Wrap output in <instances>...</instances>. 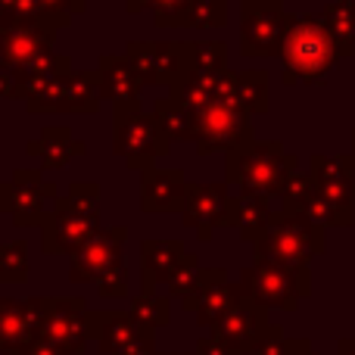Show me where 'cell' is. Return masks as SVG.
Segmentation results:
<instances>
[{
  "label": "cell",
  "instance_id": "1",
  "mask_svg": "<svg viewBox=\"0 0 355 355\" xmlns=\"http://www.w3.org/2000/svg\"><path fill=\"white\" fill-rule=\"evenodd\" d=\"M100 231V184L75 181L56 200L41 225V250L47 256H75Z\"/></svg>",
  "mask_w": 355,
  "mask_h": 355
},
{
  "label": "cell",
  "instance_id": "2",
  "mask_svg": "<svg viewBox=\"0 0 355 355\" xmlns=\"http://www.w3.org/2000/svg\"><path fill=\"white\" fill-rule=\"evenodd\" d=\"M343 60L334 35L327 31L324 19L315 12H300L290 16V28L281 47V62H284V85H318L331 75V69Z\"/></svg>",
  "mask_w": 355,
  "mask_h": 355
},
{
  "label": "cell",
  "instance_id": "3",
  "mask_svg": "<svg viewBox=\"0 0 355 355\" xmlns=\"http://www.w3.org/2000/svg\"><path fill=\"white\" fill-rule=\"evenodd\" d=\"M296 153H287L281 141H250L225 153V184H237L246 196H281L290 175H296Z\"/></svg>",
  "mask_w": 355,
  "mask_h": 355
},
{
  "label": "cell",
  "instance_id": "4",
  "mask_svg": "<svg viewBox=\"0 0 355 355\" xmlns=\"http://www.w3.org/2000/svg\"><path fill=\"white\" fill-rule=\"evenodd\" d=\"M327 250V231L306 215H290L277 209L268 231L252 243V256L265 262L290 265V268H309L315 256Z\"/></svg>",
  "mask_w": 355,
  "mask_h": 355
},
{
  "label": "cell",
  "instance_id": "5",
  "mask_svg": "<svg viewBox=\"0 0 355 355\" xmlns=\"http://www.w3.org/2000/svg\"><path fill=\"white\" fill-rule=\"evenodd\" d=\"M172 141L162 135L153 112H144L141 103L112 106V153L122 156L135 172H150L159 156H168Z\"/></svg>",
  "mask_w": 355,
  "mask_h": 355
},
{
  "label": "cell",
  "instance_id": "6",
  "mask_svg": "<svg viewBox=\"0 0 355 355\" xmlns=\"http://www.w3.org/2000/svg\"><path fill=\"white\" fill-rule=\"evenodd\" d=\"M240 287L243 296L262 309H281V312H296L302 300L312 296V271L309 268H290V265L265 262L256 259L250 268L240 271Z\"/></svg>",
  "mask_w": 355,
  "mask_h": 355
},
{
  "label": "cell",
  "instance_id": "7",
  "mask_svg": "<svg viewBox=\"0 0 355 355\" xmlns=\"http://www.w3.org/2000/svg\"><path fill=\"white\" fill-rule=\"evenodd\" d=\"M56 181H44L37 168H16L10 181L0 184V212L10 215L16 227H41L47 221V200H60Z\"/></svg>",
  "mask_w": 355,
  "mask_h": 355
},
{
  "label": "cell",
  "instance_id": "8",
  "mask_svg": "<svg viewBox=\"0 0 355 355\" xmlns=\"http://www.w3.org/2000/svg\"><path fill=\"white\" fill-rule=\"evenodd\" d=\"M290 16L284 0H243L240 3V53L281 56Z\"/></svg>",
  "mask_w": 355,
  "mask_h": 355
},
{
  "label": "cell",
  "instance_id": "9",
  "mask_svg": "<svg viewBox=\"0 0 355 355\" xmlns=\"http://www.w3.org/2000/svg\"><path fill=\"white\" fill-rule=\"evenodd\" d=\"M125 56L135 62L144 85L175 91L190 75L187 41H128Z\"/></svg>",
  "mask_w": 355,
  "mask_h": 355
},
{
  "label": "cell",
  "instance_id": "10",
  "mask_svg": "<svg viewBox=\"0 0 355 355\" xmlns=\"http://www.w3.org/2000/svg\"><path fill=\"white\" fill-rule=\"evenodd\" d=\"M256 141L252 135V122L250 112L240 106H225V103H212L206 112L196 116L193 125V150L200 156H212L218 150L231 153V150L243 147V144Z\"/></svg>",
  "mask_w": 355,
  "mask_h": 355
},
{
  "label": "cell",
  "instance_id": "11",
  "mask_svg": "<svg viewBox=\"0 0 355 355\" xmlns=\"http://www.w3.org/2000/svg\"><path fill=\"white\" fill-rule=\"evenodd\" d=\"M125 240L128 225L100 227L69 262V281L72 284H97L110 271L125 268Z\"/></svg>",
  "mask_w": 355,
  "mask_h": 355
},
{
  "label": "cell",
  "instance_id": "12",
  "mask_svg": "<svg viewBox=\"0 0 355 355\" xmlns=\"http://www.w3.org/2000/svg\"><path fill=\"white\" fill-rule=\"evenodd\" d=\"M243 300V287L227 281L225 268H202L196 287L181 300L184 312H190L200 327H215L237 302Z\"/></svg>",
  "mask_w": 355,
  "mask_h": 355
},
{
  "label": "cell",
  "instance_id": "13",
  "mask_svg": "<svg viewBox=\"0 0 355 355\" xmlns=\"http://www.w3.org/2000/svg\"><path fill=\"white\" fill-rule=\"evenodd\" d=\"M87 302L81 296H50L47 315L41 324V340L62 346L66 352L81 355L91 343L87 334Z\"/></svg>",
  "mask_w": 355,
  "mask_h": 355
},
{
  "label": "cell",
  "instance_id": "14",
  "mask_svg": "<svg viewBox=\"0 0 355 355\" xmlns=\"http://www.w3.org/2000/svg\"><path fill=\"white\" fill-rule=\"evenodd\" d=\"M47 302L50 296H28V300L0 296V355L25 352L41 337Z\"/></svg>",
  "mask_w": 355,
  "mask_h": 355
},
{
  "label": "cell",
  "instance_id": "15",
  "mask_svg": "<svg viewBox=\"0 0 355 355\" xmlns=\"http://www.w3.org/2000/svg\"><path fill=\"white\" fill-rule=\"evenodd\" d=\"M227 202H231V193L225 181L190 184L181 209L184 227H190L200 240H212L215 227H227Z\"/></svg>",
  "mask_w": 355,
  "mask_h": 355
},
{
  "label": "cell",
  "instance_id": "16",
  "mask_svg": "<svg viewBox=\"0 0 355 355\" xmlns=\"http://www.w3.org/2000/svg\"><path fill=\"white\" fill-rule=\"evenodd\" d=\"M87 334L103 355H122L141 340H153L156 331L144 327L131 312L119 309H94L87 312Z\"/></svg>",
  "mask_w": 355,
  "mask_h": 355
},
{
  "label": "cell",
  "instance_id": "17",
  "mask_svg": "<svg viewBox=\"0 0 355 355\" xmlns=\"http://www.w3.org/2000/svg\"><path fill=\"white\" fill-rule=\"evenodd\" d=\"M56 28L53 25H25V22H0V66L22 69L41 56L53 53Z\"/></svg>",
  "mask_w": 355,
  "mask_h": 355
},
{
  "label": "cell",
  "instance_id": "18",
  "mask_svg": "<svg viewBox=\"0 0 355 355\" xmlns=\"http://www.w3.org/2000/svg\"><path fill=\"white\" fill-rule=\"evenodd\" d=\"M268 327H271L268 309L256 306L252 300H246V296H243V300H240L237 306H234L231 312H227L225 318L212 327V337L218 340V343L231 346L234 352L250 355L252 346L265 337V331H268Z\"/></svg>",
  "mask_w": 355,
  "mask_h": 355
},
{
  "label": "cell",
  "instance_id": "19",
  "mask_svg": "<svg viewBox=\"0 0 355 355\" xmlns=\"http://www.w3.org/2000/svg\"><path fill=\"white\" fill-rule=\"evenodd\" d=\"M309 175L321 196L343 209H355V159L352 156L315 153L309 159Z\"/></svg>",
  "mask_w": 355,
  "mask_h": 355
},
{
  "label": "cell",
  "instance_id": "20",
  "mask_svg": "<svg viewBox=\"0 0 355 355\" xmlns=\"http://www.w3.org/2000/svg\"><path fill=\"white\" fill-rule=\"evenodd\" d=\"M187 187V175L181 168H150L141 175V209L150 215H181Z\"/></svg>",
  "mask_w": 355,
  "mask_h": 355
},
{
  "label": "cell",
  "instance_id": "21",
  "mask_svg": "<svg viewBox=\"0 0 355 355\" xmlns=\"http://www.w3.org/2000/svg\"><path fill=\"white\" fill-rule=\"evenodd\" d=\"M97 75H100V91H103V100H110L112 106L141 103L144 81H141V75H137L135 62H131L125 53H100Z\"/></svg>",
  "mask_w": 355,
  "mask_h": 355
},
{
  "label": "cell",
  "instance_id": "22",
  "mask_svg": "<svg viewBox=\"0 0 355 355\" xmlns=\"http://www.w3.org/2000/svg\"><path fill=\"white\" fill-rule=\"evenodd\" d=\"M187 250L181 240H144L141 243V293H156L159 284H168L175 268L184 262Z\"/></svg>",
  "mask_w": 355,
  "mask_h": 355
},
{
  "label": "cell",
  "instance_id": "23",
  "mask_svg": "<svg viewBox=\"0 0 355 355\" xmlns=\"http://www.w3.org/2000/svg\"><path fill=\"white\" fill-rule=\"evenodd\" d=\"M25 153L41 159V168H66L75 156L87 153V144L72 137L66 125H47L35 141L25 144Z\"/></svg>",
  "mask_w": 355,
  "mask_h": 355
},
{
  "label": "cell",
  "instance_id": "24",
  "mask_svg": "<svg viewBox=\"0 0 355 355\" xmlns=\"http://www.w3.org/2000/svg\"><path fill=\"white\" fill-rule=\"evenodd\" d=\"M271 218H275L271 200L231 193V202H227V227H237V234L246 240V243H256V240L268 231Z\"/></svg>",
  "mask_w": 355,
  "mask_h": 355
},
{
  "label": "cell",
  "instance_id": "25",
  "mask_svg": "<svg viewBox=\"0 0 355 355\" xmlns=\"http://www.w3.org/2000/svg\"><path fill=\"white\" fill-rule=\"evenodd\" d=\"M100 75L97 69H75L62 81V112H75V116H94L100 110Z\"/></svg>",
  "mask_w": 355,
  "mask_h": 355
},
{
  "label": "cell",
  "instance_id": "26",
  "mask_svg": "<svg viewBox=\"0 0 355 355\" xmlns=\"http://www.w3.org/2000/svg\"><path fill=\"white\" fill-rule=\"evenodd\" d=\"M69 72H75V69H72V56H66V53L41 56V60L28 62V66H22L16 72L19 75V97L28 100L35 91H41V87H47V85H53V81L66 78Z\"/></svg>",
  "mask_w": 355,
  "mask_h": 355
},
{
  "label": "cell",
  "instance_id": "27",
  "mask_svg": "<svg viewBox=\"0 0 355 355\" xmlns=\"http://www.w3.org/2000/svg\"><path fill=\"white\" fill-rule=\"evenodd\" d=\"M153 116H156V122H159L162 135H166L172 144L175 141H193L196 116L175 97V94L156 100V103H153Z\"/></svg>",
  "mask_w": 355,
  "mask_h": 355
},
{
  "label": "cell",
  "instance_id": "28",
  "mask_svg": "<svg viewBox=\"0 0 355 355\" xmlns=\"http://www.w3.org/2000/svg\"><path fill=\"white\" fill-rule=\"evenodd\" d=\"M327 31L334 35L340 53L352 56L355 53V0H331V3L321 10Z\"/></svg>",
  "mask_w": 355,
  "mask_h": 355
},
{
  "label": "cell",
  "instance_id": "29",
  "mask_svg": "<svg viewBox=\"0 0 355 355\" xmlns=\"http://www.w3.org/2000/svg\"><path fill=\"white\" fill-rule=\"evenodd\" d=\"M237 100L250 116H265L271 110V75L262 69L237 72Z\"/></svg>",
  "mask_w": 355,
  "mask_h": 355
},
{
  "label": "cell",
  "instance_id": "30",
  "mask_svg": "<svg viewBox=\"0 0 355 355\" xmlns=\"http://www.w3.org/2000/svg\"><path fill=\"white\" fill-rule=\"evenodd\" d=\"M215 81H218V75L190 72L172 94H175L178 100H181L184 106H187L190 112H193V116H200V112H206L209 106L215 103Z\"/></svg>",
  "mask_w": 355,
  "mask_h": 355
},
{
  "label": "cell",
  "instance_id": "31",
  "mask_svg": "<svg viewBox=\"0 0 355 355\" xmlns=\"http://www.w3.org/2000/svg\"><path fill=\"white\" fill-rule=\"evenodd\" d=\"M190 72L221 75L227 72V44L225 41H187Z\"/></svg>",
  "mask_w": 355,
  "mask_h": 355
},
{
  "label": "cell",
  "instance_id": "32",
  "mask_svg": "<svg viewBox=\"0 0 355 355\" xmlns=\"http://www.w3.org/2000/svg\"><path fill=\"white\" fill-rule=\"evenodd\" d=\"M128 312L141 321L144 327L150 331H159L172 321V306H168V296H159V293H137L131 296L128 302Z\"/></svg>",
  "mask_w": 355,
  "mask_h": 355
},
{
  "label": "cell",
  "instance_id": "33",
  "mask_svg": "<svg viewBox=\"0 0 355 355\" xmlns=\"http://www.w3.org/2000/svg\"><path fill=\"white\" fill-rule=\"evenodd\" d=\"M315 193H318V187H315V181L309 172L290 175V181L284 184V190H281V212L306 215V209H309V202L315 200Z\"/></svg>",
  "mask_w": 355,
  "mask_h": 355
},
{
  "label": "cell",
  "instance_id": "34",
  "mask_svg": "<svg viewBox=\"0 0 355 355\" xmlns=\"http://www.w3.org/2000/svg\"><path fill=\"white\" fill-rule=\"evenodd\" d=\"M0 281L3 284L28 281V243L25 240L0 243Z\"/></svg>",
  "mask_w": 355,
  "mask_h": 355
},
{
  "label": "cell",
  "instance_id": "35",
  "mask_svg": "<svg viewBox=\"0 0 355 355\" xmlns=\"http://www.w3.org/2000/svg\"><path fill=\"white\" fill-rule=\"evenodd\" d=\"M306 218L315 221V225H321L324 231L327 227H352L355 209H343V206H337V202H331L327 196L315 193V200L309 202V209H306Z\"/></svg>",
  "mask_w": 355,
  "mask_h": 355
},
{
  "label": "cell",
  "instance_id": "36",
  "mask_svg": "<svg viewBox=\"0 0 355 355\" xmlns=\"http://www.w3.org/2000/svg\"><path fill=\"white\" fill-rule=\"evenodd\" d=\"M227 22V0H193L187 19H184V28H221Z\"/></svg>",
  "mask_w": 355,
  "mask_h": 355
},
{
  "label": "cell",
  "instance_id": "37",
  "mask_svg": "<svg viewBox=\"0 0 355 355\" xmlns=\"http://www.w3.org/2000/svg\"><path fill=\"white\" fill-rule=\"evenodd\" d=\"M0 22H25V25H50L41 0H0Z\"/></svg>",
  "mask_w": 355,
  "mask_h": 355
},
{
  "label": "cell",
  "instance_id": "38",
  "mask_svg": "<svg viewBox=\"0 0 355 355\" xmlns=\"http://www.w3.org/2000/svg\"><path fill=\"white\" fill-rule=\"evenodd\" d=\"M200 275H202V268H200V259L193 256V252H187L184 256V262L175 268V275L168 277V296H178V300H184V296L190 293V290L196 287V281H200Z\"/></svg>",
  "mask_w": 355,
  "mask_h": 355
},
{
  "label": "cell",
  "instance_id": "39",
  "mask_svg": "<svg viewBox=\"0 0 355 355\" xmlns=\"http://www.w3.org/2000/svg\"><path fill=\"white\" fill-rule=\"evenodd\" d=\"M193 0H153V22L156 28H184Z\"/></svg>",
  "mask_w": 355,
  "mask_h": 355
},
{
  "label": "cell",
  "instance_id": "40",
  "mask_svg": "<svg viewBox=\"0 0 355 355\" xmlns=\"http://www.w3.org/2000/svg\"><path fill=\"white\" fill-rule=\"evenodd\" d=\"M62 81H53V85L35 91L28 100H25V110L35 112V116H50V112H62Z\"/></svg>",
  "mask_w": 355,
  "mask_h": 355
},
{
  "label": "cell",
  "instance_id": "41",
  "mask_svg": "<svg viewBox=\"0 0 355 355\" xmlns=\"http://www.w3.org/2000/svg\"><path fill=\"white\" fill-rule=\"evenodd\" d=\"M290 352H293V340H287L281 324H271L265 331V337L252 346L250 355H290Z\"/></svg>",
  "mask_w": 355,
  "mask_h": 355
},
{
  "label": "cell",
  "instance_id": "42",
  "mask_svg": "<svg viewBox=\"0 0 355 355\" xmlns=\"http://www.w3.org/2000/svg\"><path fill=\"white\" fill-rule=\"evenodd\" d=\"M97 293L103 296V300H125V296H128V271L116 268V271H110L106 277H100Z\"/></svg>",
  "mask_w": 355,
  "mask_h": 355
},
{
  "label": "cell",
  "instance_id": "43",
  "mask_svg": "<svg viewBox=\"0 0 355 355\" xmlns=\"http://www.w3.org/2000/svg\"><path fill=\"white\" fill-rule=\"evenodd\" d=\"M10 97H19V75L16 69L0 66V100H10Z\"/></svg>",
  "mask_w": 355,
  "mask_h": 355
},
{
  "label": "cell",
  "instance_id": "44",
  "mask_svg": "<svg viewBox=\"0 0 355 355\" xmlns=\"http://www.w3.org/2000/svg\"><path fill=\"white\" fill-rule=\"evenodd\" d=\"M193 355H240V352H234L231 346L218 343L215 337H200V340H196V349H193Z\"/></svg>",
  "mask_w": 355,
  "mask_h": 355
},
{
  "label": "cell",
  "instance_id": "45",
  "mask_svg": "<svg viewBox=\"0 0 355 355\" xmlns=\"http://www.w3.org/2000/svg\"><path fill=\"white\" fill-rule=\"evenodd\" d=\"M25 355H72V352H66L62 346H56V343H50V340H41V337H37L35 343L25 349Z\"/></svg>",
  "mask_w": 355,
  "mask_h": 355
},
{
  "label": "cell",
  "instance_id": "46",
  "mask_svg": "<svg viewBox=\"0 0 355 355\" xmlns=\"http://www.w3.org/2000/svg\"><path fill=\"white\" fill-rule=\"evenodd\" d=\"M122 355H162V352L156 349V337H153V340H141V343H135L131 349H125Z\"/></svg>",
  "mask_w": 355,
  "mask_h": 355
},
{
  "label": "cell",
  "instance_id": "47",
  "mask_svg": "<svg viewBox=\"0 0 355 355\" xmlns=\"http://www.w3.org/2000/svg\"><path fill=\"white\" fill-rule=\"evenodd\" d=\"M122 3L131 16H137V12H144V10H153V0H122Z\"/></svg>",
  "mask_w": 355,
  "mask_h": 355
},
{
  "label": "cell",
  "instance_id": "48",
  "mask_svg": "<svg viewBox=\"0 0 355 355\" xmlns=\"http://www.w3.org/2000/svg\"><path fill=\"white\" fill-rule=\"evenodd\" d=\"M290 355H318L312 349V340H306V337H300V340H293V352Z\"/></svg>",
  "mask_w": 355,
  "mask_h": 355
},
{
  "label": "cell",
  "instance_id": "49",
  "mask_svg": "<svg viewBox=\"0 0 355 355\" xmlns=\"http://www.w3.org/2000/svg\"><path fill=\"white\" fill-rule=\"evenodd\" d=\"M337 355H355V337H346L337 343Z\"/></svg>",
  "mask_w": 355,
  "mask_h": 355
},
{
  "label": "cell",
  "instance_id": "50",
  "mask_svg": "<svg viewBox=\"0 0 355 355\" xmlns=\"http://www.w3.org/2000/svg\"><path fill=\"white\" fill-rule=\"evenodd\" d=\"M69 3H72V12H75V16H81V12L87 10V0H69Z\"/></svg>",
  "mask_w": 355,
  "mask_h": 355
},
{
  "label": "cell",
  "instance_id": "51",
  "mask_svg": "<svg viewBox=\"0 0 355 355\" xmlns=\"http://www.w3.org/2000/svg\"><path fill=\"white\" fill-rule=\"evenodd\" d=\"M349 156L355 159V128H352V153H349Z\"/></svg>",
  "mask_w": 355,
  "mask_h": 355
},
{
  "label": "cell",
  "instance_id": "52",
  "mask_svg": "<svg viewBox=\"0 0 355 355\" xmlns=\"http://www.w3.org/2000/svg\"><path fill=\"white\" fill-rule=\"evenodd\" d=\"M168 355H193V352H168Z\"/></svg>",
  "mask_w": 355,
  "mask_h": 355
},
{
  "label": "cell",
  "instance_id": "53",
  "mask_svg": "<svg viewBox=\"0 0 355 355\" xmlns=\"http://www.w3.org/2000/svg\"><path fill=\"white\" fill-rule=\"evenodd\" d=\"M3 355H25V352H3Z\"/></svg>",
  "mask_w": 355,
  "mask_h": 355
}]
</instances>
